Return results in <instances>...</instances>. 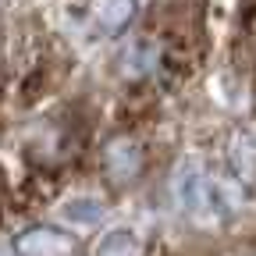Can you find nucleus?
<instances>
[{"mask_svg": "<svg viewBox=\"0 0 256 256\" xmlns=\"http://www.w3.org/2000/svg\"><path fill=\"white\" fill-rule=\"evenodd\" d=\"M104 164H107V174L114 182H128V178H136L142 171V150H139L136 139L118 136L104 146Z\"/></svg>", "mask_w": 256, "mask_h": 256, "instance_id": "2", "label": "nucleus"}, {"mask_svg": "<svg viewBox=\"0 0 256 256\" xmlns=\"http://www.w3.org/2000/svg\"><path fill=\"white\" fill-rule=\"evenodd\" d=\"M89 14L104 32H121L136 18V0H89Z\"/></svg>", "mask_w": 256, "mask_h": 256, "instance_id": "3", "label": "nucleus"}, {"mask_svg": "<svg viewBox=\"0 0 256 256\" xmlns=\"http://www.w3.org/2000/svg\"><path fill=\"white\" fill-rule=\"evenodd\" d=\"M18 256H75L78 252V238L57 228H32L14 242Z\"/></svg>", "mask_w": 256, "mask_h": 256, "instance_id": "1", "label": "nucleus"}, {"mask_svg": "<svg viewBox=\"0 0 256 256\" xmlns=\"http://www.w3.org/2000/svg\"><path fill=\"white\" fill-rule=\"evenodd\" d=\"M100 256H142V242L128 228H118L100 242Z\"/></svg>", "mask_w": 256, "mask_h": 256, "instance_id": "4", "label": "nucleus"}]
</instances>
